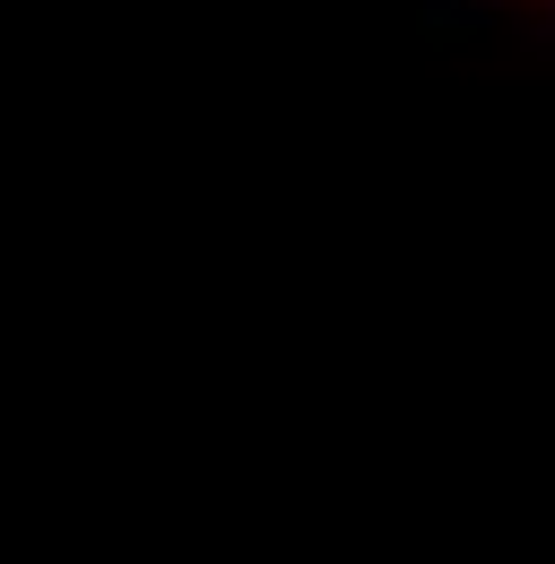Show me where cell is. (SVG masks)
Instances as JSON below:
<instances>
[{"instance_id": "3", "label": "cell", "mask_w": 555, "mask_h": 564, "mask_svg": "<svg viewBox=\"0 0 555 564\" xmlns=\"http://www.w3.org/2000/svg\"><path fill=\"white\" fill-rule=\"evenodd\" d=\"M547 9H555V0H547Z\"/></svg>"}, {"instance_id": "2", "label": "cell", "mask_w": 555, "mask_h": 564, "mask_svg": "<svg viewBox=\"0 0 555 564\" xmlns=\"http://www.w3.org/2000/svg\"><path fill=\"white\" fill-rule=\"evenodd\" d=\"M521 44H530L538 62H555V18H521Z\"/></svg>"}, {"instance_id": "1", "label": "cell", "mask_w": 555, "mask_h": 564, "mask_svg": "<svg viewBox=\"0 0 555 564\" xmlns=\"http://www.w3.org/2000/svg\"><path fill=\"white\" fill-rule=\"evenodd\" d=\"M486 18H503V0H425V26H486Z\"/></svg>"}]
</instances>
